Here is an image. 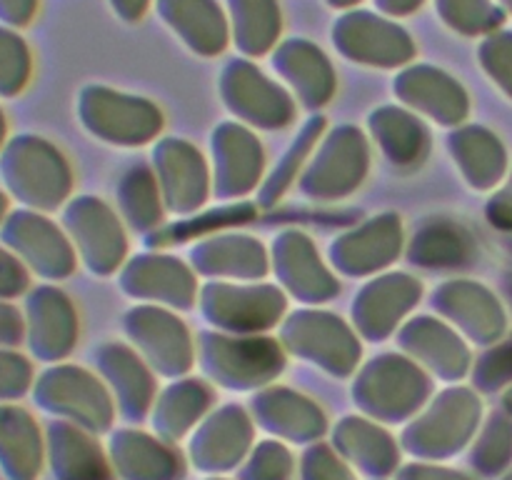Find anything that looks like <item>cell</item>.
Wrapping results in <instances>:
<instances>
[{"label": "cell", "mask_w": 512, "mask_h": 480, "mask_svg": "<svg viewBox=\"0 0 512 480\" xmlns=\"http://www.w3.org/2000/svg\"><path fill=\"white\" fill-rule=\"evenodd\" d=\"M0 175L18 203L53 213L73 193V168L58 145L40 135H15L0 150Z\"/></svg>", "instance_id": "cell-1"}, {"label": "cell", "mask_w": 512, "mask_h": 480, "mask_svg": "<svg viewBox=\"0 0 512 480\" xmlns=\"http://www.w3.org/2000/svg\"><path fill=\"white\" fill-rule=\"evenodd\" d=\"M78 120L95 140L118 148H140L163 133V110L143 95L108 85H85L78 95Z\"/></svg>", "instance_id": "cell-2"}, {"label": "cell", "mask_w": 512, "mask_h": 480, "mask_svg": "<svg viewBox=\"0 0 512 480\" xmlns=\"http://www.w3.org/2000/svg\"><path fill=\"white\" fill-rule=\"evenodd\" d=\"M200 315L213 330L233 335L270 333L288 315V293L278 283L208 280L200 285Z\"/></svg>", "instance_id": "cell-3"}, {"label": "cell", "mask_w": 512, "mask_h": 480, "mask_svg": "<svg viewBox=\"0 0 512 480\" xmlns=\"http://www.w3.org/2000/svg\"><path fill=\"white\" fill-rule=\"evenodd\" d=\"M370 138L358 125H338L328 130L310 155L298 190L315 203H335L360 190L370 173Z\"/></svg>", "instance_id": "cell-4"}, {"label": "cell", "mask_w": 512, "mask_h": 480, "mask_svg": "<svg viewBox=\"0 0 512 480\" xmlns=\"http://www.w3.org/2000/svg\"><path fill=\"white\" fill-rule=\"evenodd\" d=\"M278 340L288 353L320 365L333 375H350L363 355V338L353 323L318 305L285 315L278 325Z\"/></svg>", "instance_id": "cell-5"}, {"label": "cell", "mask_w": 512, "mask_h": 480, "mask_svg": "<svg viewBox=\"0 0 512 480\" xmlns=\"http://www.w3.org/2000/svg\"><path fill=\"white\" fill-rule=\"evenodd\" d=\"M218 95L238 123L253 130H283L298 115V100L280 80L265 75L250 58H233L223 65Z\"/></svg>", "instance_id": "cell-6"}, {"label": "cell", "mask_w": 512, "mask_h": 480, "mask_svg": "<svg viewBox=\"0 0 512 480\" xmlns=\"http://www.w3.org/2000/svg\"><path fill=\"white\" fill-rule=\"evenodd\" d=\"M198 358L205 373L230 388L268 383L285 368V348L268 333L233 335L205 330L198 335Z\"/></svg>", "instance_id": "cell-7"}, {"label": "cell", "mask_w": 512, "mask_h": 480, "mask_svg": "<svg viewBox=\"0 0 512 480\" xmlns=\"http://www.w3.org/2000/svg\"><path fill=\"white\" fill-rule=\"evenodd\" d=\"M63 228L80 263L98 278L118 273L128 260V233L123 218L103 198H70L63 208Z\"/></svg>", "instance_id": "cell-8"}, {"label": "cell", "mask_w": 512, "mask_h": 480, "mask_svg": "<svg viewBox=\"0 0 512 480\" xmlns=\"http://www.w3.org/2000/svg\"><path fill=\"white\" fill-rule=\"evenodd\" d=\"M330 35L343 58L368 68L400 70L413 63L418 53L413 35L403 25L370 10H348L335 20Z\"/></svg>", "instance_id": "cell-9"}, {"label": "cell", "mask_w": 512, "mask_h": 480, "mask_svg": "<svg viewBox=\"0 0 512 480\" xmlns=\"http://www.w3.org/2000/svg\"><path fill=\"white\" fill-rule=\"evenodd\" d=\"M123 330L145 363L158 373L180 375L195 363L198 338H193L178 310L138 303L123 315Z\"/></svg>", "instance_id": "cell-10"}, {"label": "cell", "mask_w": 512, "mask_h": 480, "mask_svg": "<svg viewBox=\"0 0 512 480\" xmlns=\"http://www.w3.org/2000/svg\"><path fill=\"white\" fill-rule=\"evenodd\" d=\"M0 240L23 260L30 273L45 280H63L75 273L78 253L63 225L40 210H13L0 225Z\"/></svg>", "instance_id": "cell-11"}, {"label": "cell", "mask_w": 512, "mask_h": 480, "mask_svg": "<svg viewBox=\"0 0 512 480\" xmlns=\"http://www.w3.org/2000/svg\"><path fill=\"white\" fill-rule=\"evenodd\" d=\"M423 300V283L415 275L385 270L373 275L355 293L350 305V323L368 343L393 338L400 325L413 315Z\"/></svg>", "instance_id": "cell-12"}, {"label": "cell", "mask_w": 512, "mask_h": 480, "mask_svg": "<svg viewBox=\"0 0 512 480\" xmlns=\"http://www.w3.org/2000/svg\"><path fill=\"white\" fill-rule=\"evenodd\" d=\"M270 273L288 298L303 305H323L340 293L333 265L323 260L315 240L298 228L275 235L270 245Z\"/></svg>", "instance_id": "cell-13"}, {"label": "cell", "mask_w": 512, "mask_h": 480, "mask_svg": "<svg viewBox=\"0 0 512 480\" xmlns=\"http://www.w3.org/2000/svg\"><path fill=\"white\" fill-rule=\"evenodd\" d=\"M213 195L223 203L258 193L265 180V148L253 128L225 120L210 133Z\"/></svg>", "instance_id": "cell-14"}, {"label": "cell", "mask_w": 512, "mask_h": 480, "mask_svg": "<svg viewBox=\"0 0 512 480\" xmlns=\"http://www.w3.org/2000/svg\"><path fill=\"white\" fill-rule=\"evenodd\" d=\"M405 243L400 215L380 213L340 233L328 248V263L345 278H373L405 253Z\"/></svg>", "instance_id": "cell-15"}, {"label": "cell", "mask_w": 512, "mask_h": 480, "mask_svg": "<svg viewBox=\"0 0 512 480\" xmlns=\"http://www.w3.org/2000/svg\"><path fill=\"white\" fill-rule=\"evenodd\" d=\"M150 165L168 213L185 218L205 208L213 195V170L198 145L185 138L155 140Z\"/></svg>", "instance_id": "cell-16"}, {"label": "cell", "mask_w": 512, "mask_h": 480, "mask_svg": "<svg viewBox=\"0 0 512 480\" xmlns=\"http://www.w3.org/2000/svg\"><path fill=\"white\" fill-rule=\"evenodd\" d=\"M200 275L188 260L170 253H140L118 270V285L138 303L193 310L200 295Z\"/></svg>", "instance_id": "cell-17"}, {"label": "cell", "mask_w": 512, "mask_h": 480, "mask_svg": "<svg viewBox=\"0 0 512 480\" xmlns=\"http://www.w3.org/2000/svg\"><path fill=\"white\" fill-rule=\"evenodd\" d=\"M430 308L448 320L465 340L495 345L508 330V313L498 295L478 280H445L430 295Z\"/></svg>", "instance_id": "cell-18"}, {"label": "cell", "mask_w": 512, "mask_h": 480, "mask_svg": "<svg viewBox=\"0 0 512 480\" xmlns=\"http://www.w3.org/2000/svg\"><path fill=\"white\" fill-rule=\"evenodd\" d=\"M400 105L443 128H458L470 115V95L448 70L428 63H410L393 80Z\"/></svg>", "instance_id": "cell-19"}, {"label": "cell", "mask_w": 512, "mask_h": 480, "mask_svg": "<svg viewBox=\"0 0 512 480\" xmlns=\"http://www.w3.org/2000/svg\"><path fill=\"white\" fill-rule=\"evenodd\" d=\"M25 343L40 360H60L75 348L80 335L73 300L55 285H38L25 298Z\"/></svg>", "instance_id": "cell-20"}, {"label": "cell", "mask_w": 512, "mask_h": 480, "mask_svg": "<svg viewBox=\"0 0 512 480\" xmlns=\"http://www.w3.org/2000/svg\"><path fill=\"white\" fill-rule=\"evenodd\" d=\"M273 68L298 105L315 113L333 100L338 73L323 48L308 38H288L275 45Z\"/></svg>", "instance_id": "cell-21"}, {"label": "cell", "mask_w": 512, "mask_h": 480, "mask_svg": "<svg viewBox=\"0 0 512 480\" xmlns=\"http://www.w3.org/2000/svg\"><path fill=\"white\" fill-rule=\"evenodd\" d=\"M188 263L205 280L253 283L270 275V250L245 233H215L190 248Z\"/></svg>", "instance_id": "cell-22"}, {"label": "cell", "mask_w": 512, "mask_h": 480, "mask_svg": "<svg viewBox=\"0 0 512 480\" xmlns=\"http://www.w3.org/2000/svg\"><path fill=\"white\" fill-rule=\"evenodd\" d=\"M395 340L408 358L443 378H463L468 373V343L440 315H410L395 333Z\"/></svg>", "instance_id": "cell-23"}, {"label": "cell", "mask_w": 512, "mask_h": 480, "mask_svg": "<svg viewBox=\"0 0 512 480\" xmlns=\"http://www.w3.org/2000/svg\"><path fill=\"white\" fill-rule=\"evenodd\" d=\"M428 375L408 355L383 353L370 360L355 383V395L375 410H405L428 393Z\"/></svg>", "instance_id": "cell-24"}, {"label": "cell", "mask_w": 512, "mask_h": 480, "mask_svg": "<svg viewBox=\"0 0 512 480\" xmlns=\"http://www.w3.org/2000/svg\"><path fill=\"white\" fill-rule=\"evenodd\" d=\"M370 143L378 145L383 158L395 168H418L430 153V135L425 118L400 103H388L368 115Z\"/></svg>", "instance_id": "cell-25"}, {"label": "cell", "mask_w": 512, "mask_h": 480, "mask_svg": "<svg viewBox=\"0 0 512 480\" xmlns=\"http://www.w3.org/2000/svg\"><path fill=\"white\" fill-rule=\"evenodd\" d=\"M448 153L473 190H495L508 173V150L490 128L463 123L448 133Z\"/></svg>", "instance_id": "cell-26"}, {"label": "cell", "mask_w": 512, "mask_h": 480, "mask_svg": "<svg viewBox=\"0 0 512 480\" xmlns=\"http://www.w3.org/2000/svg\"><path fill=\"white\" fill-rule=\"evenodd\" d=\"M163 23L185 48L203 58H215L230 43L228 15L218 0H155Z\"/></svg>", "instance_id": "cell-27"}, {"label": "cell", "mask_w": 512, "mask_h": 480, "mask_svg": "<svg viewBox=\"0 0 512 480\" xmlns=\"http://www.w3.org/2000/svg\"><path fill=\"white\" fill-rule=\"evenodd\" d=\"M405 258L423 270H458L475 258V240L455 220L430 218L408 238Z\"/></svg>", "instance_id": "cell-28"}, {"label": "cell", "mask_w": 512, "mask_h": 480, "mask_svg": "<svg viewBox=\"0 0 512 480\" xmlns=\"http://www.w3.org/2000/svg\"><path fill=\"white\" fill-rule=\"evenodd\" d=\"M38 398L55 410L98 420V425H103L105 418H108L105 390L100 388V383L88 370L75 368V365H55V368H50L40 378Z\"/></svg>", "instance_id": "cell-29"}, {"label": "cell", "mask_w": 512, "mask_h": 480, "mask_svg": "<svg viewBox=\"0 0 512 480\" xmlns=\"http://www.w3.org/2000/svg\"><path fill=\"white\" fill-rule=\"evenodd\" d=\"M115 210L135 233L150 235L165 225V203L153 165L135 163L115 185Z\"/></svg>", "instance_id": "cell-30"}, {"label": "cell", "mask_w": 512, "mask_h": 480, "mask_svg": "<svg viewBox=\"0 0 512 480\" xmlns=\"http://www.w3.org/2000/svg\"><path fill=\"white\" fill-rule=\"evenodd\" d=\"M230 38L245 58L273 53L280 43L283 13L278 0H228Z\"/></svg>", "instance_id": "cell-31"}, {"label": "cell", "mask_w": 512, "mask_h": 480, "mask_svg": "<svg viewBox=\"0 0 512 480\" xmlns=\"http://www.w3.org/2000/svg\"><path fill=\"white\" fill-rule=\"evenodd\" d=\"M258 210V203H253V200H233V203H223L220 208L198 210L193 215H185L178 223L163 225L155 233H150L148 245L165 248V245H180L188 243V240H203L208 235L223 233L225 228L250 223V220H255Z\"/></svg>", "instance_id": "cell-32"}, {"label": "cell", "mask_w": 512, "mask_h": 480, "mask_svg": "<svg viewBox=\"0 0 512 480\" xmlns=\"http://www.w3.org/2000/svg\"><path fill=\"white\" fill-rule=\"evenodd\" d=\"M325 130H328V123H325V115H313V118L305 120V125L300 128V133L295 135L290 148L285 150L283 158L278 160L273 170L265 175L263 185L258 188V208H273L290 188L300 180L305 165H308L310 155L315 153L318 143L323 140Z\"/></svg>", "instance_id": "cell-33"}, {"label": "cell", "mask_w": 512, "mask_h": 480, "mask_svg": "<svg viewBox=\"0 0 512 480\" xmlns=\"http://www.w3.org/2000/svg\"><path fill=\"white\" fill-rule=\"evenodd\" d=\"M95 360L98 368L110 383L115 385L120 395H123L125 405H145L153 390V375H150L148 363L138 350L130 345L110 340L95 350Z\"/></svg>", "instance_id": "cell-34"}, {"label": "cell", "mask_w": 512, "mask_h": 480, "mask_svg": "<svg viewBox=\"0 0 512 480\" xmlns=\"http://www.w3.org/2000/svg\"><path fill=\"white\" fill-rule=\"evenodd\" d=\"M435 13L450 30L468 38L495 33L505 20V10L495 0H435Z\"/></svg>", "instance_id": "cell-35"}, {"label": "cell", "mask_w": 512, "mask_h": 480, "mask_svg": "<svg viewBox=\"0 0 512 480\" xmlns=\"http://www.w3.org/2000/svg\"><path fill=\"white\" fill-rule=\"evenodd\" d=\"M33 55L10 25H0V98H15L28 85Z\"/></svg>", "instance_id": "cell-36"}, {"label": "cell", "mask_w": 512, "mask_h": 480, "mask_svg": "<svg viewBox=\"0 0 512 480\" xmlns=\"http://www.w3.org/2000/svg\"><path fill=\"white\" fill-rule=\"evenodd\" d=\"M480 68L490 80L512 100V33L510 30H495L485 35L478 48Z\"/></svg>", "instance_id": "cell-37"}, {"label": "cell", "mask_w": 512, "mask_h": 480, "mask_svg": "<svg viewBox=\"0 0 512 480\" xmlns=\"http://www.w3.org/2000/svg\"><path fill=\"white\" fill-rule=\"evenodd\" d=\"M475 378L483 385H488V388L508 383L512 378V338L505 340V343L498 340V343L480 358Z\"/></svg>", "instance_id": "cell-38"}, {"label": "cell", "mask_w": 512, "mask_h": 480, "mask_svg": "<svg viewBox=\"0 0 512 480\" xmlns=\"http://www.w3.org/2000/svg\"><path fill=\"white\" fill-rule=\"evenodd\" d=\"M30 285V270L5 243H0V300L23 295Z\"/></svg>", "instance_id": "cell-39"}, {"label": "cell", "mask_w": 512, "mask_h": 480, "mask_svg": "<svg viewBox=\"0 0 512 480\" xmlns=\"http://www.w3.org/2000/svg\"><path fill=\"white\" fill-rule=\"evenodd\" d=\"M30 363L20 353L8 348H0V398L5 395H18L30 383Z\"/></svg>", "instance_id": "cell-40"}, {"label": "cell", "mask_w": 512, "mask_h": 480, "mask_svg": "<svg viewBox=\"0 0 512 480\" xmlns=\"http://www.w3.org/2000/svg\"><path fill=\"white\" fill-rule=\"evenodd\" d=\"M485 218L498 230H512V173L485 203Z\"/></svg>", "instance_id": "cell-41"}, {"label": "cell", "mask_w": 512, "mask_h": 480, "mask_svg": "<svg viewBox=\"0 0 512 480\" xmlns=\"http://www.w3.org/2000/svg\"><path fill=\"white\" fill-rule=\"evenodd\" d=\"M25 340V315L8 300H0V348H13Z\"/></svg>", "instance_id": "cell-42"}, {"label": "cell", "mask_w": 512, "mask_h": 480, "mask_svg": "<svg viewBox=\"0 0 512 480\" xmlns=\"http://www.w3.org/2000/svg\"><path fill=\"white\" fill-rule=\"evenodd\" d=\"M35 10H38V0H0V23L20 28L33 20Z\"/></svg>", "instance_id": "cell-43"}, {"label": "cell", "mask_w": 512, "mask_h": 480, "mask_svg": "<svg viewBox=\"0 0 512 480\" xmlns=\"http://www.w3.org/2000/svg\"><path fill=\"white\" fill-rule=\"evenodd\" d=\"M150 3H153V0H110V8H113L115 15H120L125 23H135V20L143 18Z\"/></svg>", "instance_id": "cell-44"}, {"label": "cell", "mask_w": 512, "mask_h": 480, "mask_svg": "<svg viewBox=\"0 0 512 480\" xmlns=\"http://www.w3.org/2000/svg\"><path fill=\"white\" fill-rule=\"evenodd\" d=\"M425 0H375L378 10L388 18H403V15L415 13L418 8H423Z\"/></svg>", "instance_id": "cell-45"}, {"label": "cell", "mask_w": 512, "mask_h": 480, "mask_svg": "<svg viewBox=\"0 0 512 480\" xmlns=\"http://www.w3.org/2000/svg\"><path fill=\"white\" fill-rule=\"evenodd\" d=\"M5 143H8V120H5L3 108H0V150H3Z\"/></svg>", "instance_id": "cell-46"}, {"label": "cell", "mask_w": 512, "mask_h": 480, "mask_svg": "<svg viewBox=\"0 0 512 480\" xmlns=\"http://www.w3.org/2000/svg\"><path fill=\"white\" fill-rule=\"evenodd\" d=\"M328 5H333V8H353V5H358L360 0H325Z\"/></svg>", "instance_id": "cell-47"}, {"label": "cell", "mask_w": 512, "mask_h": 480, "mask_svg": "<svg viewBox=\"0 0 512 480\" xmlns=\"http://www.w3.org/2000/svg\"><path fill=\"white\" fill-rule=\"evenodd\" d=\"M8 195L3 193V190H0V225H3V220H5V215H8Z\"/></svg>", "instance_id": "cell-48"}, {"label": "cell", "mask_w": 512, "mask_h": 480, "mask_svg": "<svg viewBox=\"0 0 512 480\" xmlns=\"http://www.w3.org/2000/svg\"><path fill=\"white\" fill-rule=\"evenodd\" d=\"M495 3H500V8L508 10V13H512V0H495Z\"/></svg>", "instance_id": "cell-49"}, {"label": "cell", "mask_w": 512, "mask_h": 480, "mask_svg": "<svg viewBox=\"0 0 512 480\" xmlns=\"http://www.w3.org/2000/svg\"><path fill=\"white\" fill-rule=\"evenodd\" d=\"M505 400H508V405L512 408V390H510V395H508V398H505Z\"/></svg>", "instance_id": "cell-50"}]
</instances>
